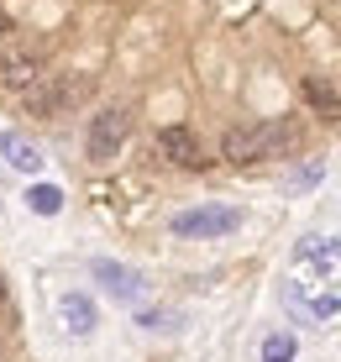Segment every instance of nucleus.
<instances>
[{"instance_id": "obj_13", "label": "nucleus", "mask_w": 341, "mask_h": 362, "mask_svg": "<svg viewBox=\"0 0 341 362\" xmlns=\"http://www.w3.org/2000/svg\"><path fill=\"white\" fill-rule=\"evenodd\" d=\"M142 326L168 336V331H179V326H184V315H179V310H142Z\"/></svg>"}, {"instance_id": "obj_5", "label": "nucleus", "mask_w": 341, "mask_h": 362, "mask_svg": "<svg viewBox=\"0 0 341 362\" xmlns=\"http://www.w3.org/2000/svg\"><path fill=\"white\" fill-rule=\"evenodd\" d=\"M242 226V210L236 205H195L173 216V236H226Z\"/></svg>"}, {"instance_id": "obj_11", "label": "nucleus", "mask_w": 341, "mask_h": 362, "mask_svg": "<svg viewBox=\"0 0 341 362\" xmlns=\"http://www.w3.org/2000/svg\"><path fill=\"white\" fill-rule=\"evenodd\" d=\"M27 205L37 210V216H58V210H63V189H58V184H32Z\"/></svg>"}, {"instance_id": "obj_7", "label": "nucleus", "mask_w": 341, "mask_h": 362, "mask_svg": "<svg viewBox=\"0 0 341 362\" xmlns=\"http://www.w3.org/2000/svg\"><path fill=\"white\" fill-rule=\"evenodd\" d=\"M158 158H168V163H179V168H200L205 163V153H200V142H195L189 127H163L158 132Z\"/></svg>"}, {"instance_id": "obj_15", "label": "nucleus", "mask_w": 341, "mask_h": 362, "mask_svg": "<svg viewBox=\"0 0 341 362\" xmlns=\"http://www.w3.org/2000/svg\"><path fill=\"white\" fill-rule=\"evenodd\" d=\"M0 305H6V279H0Z\"/></svg>"}, {"instance_id": "obj_14", "label": "nucleus", "mask_w": 341, "mask_h": 362, "mask_svg": "<svg viewBox=\"0 0 341 362\" xmlns=\"http://www.w3.org/2000/svg\"><path fill=\"white\" fill-rule=\"evenodd\" d=\"M11 32H16V21H11V11H6V6H0V42H6V37H11Z\"/></svg>"}, {"instance_id": "obj_12", "label": "nucleus", "mask_w": 341, "mask_h": 362, "mask_svg": "<svg viewBox=\"0 0 341 362\" xmlns=\"http://www.w3.org/2000/svg\"><path fill=\"white\" fill-rule=\"evenodd\" d=\"M294 352H299V341L289 331H273L268 341H262V362H294Z\"/></svg>"}, {"instance_id": "obj_9", "label": "nucleus", "mask_w": 341, "mask_h": 362, "mask_svg": "<svg viewBox=\"0 0 341 362\" xmlns=\"http://www.w3.org/2000/svg\"><path fill=\"white\" fill-rule=\"evenodd\" d=\"M0 153H6V163L21 168V173H37V168H42V147L27 142V136H16V132L0 136Z\"/></svg>"}, {"instance_id": "obj_1", "label": "nucleus", "mask_w": 341, "mask_h": 362, "mask_svg": "<svg viewBox=\"0 0 341 362\" xmlns=\"http://www.w3.org/2000/svg\"><path fill=\"white\" fill-rule=\"evenodd\" d=\"M299 142H305L299 121H252V127H231L221 136V158L226 163H258V158L294 153Z\"/></svg>"}, {"instance_id": "obj_10", "label": "nucleus", "mask_w": 341, "mask_h": 362, "mask_svg": "<svg viewBox=\"0 0 341 362\" xmlns=\"http://www.w3.org/2000/svg\"><path fill=\"white\" fill-rule=\"evenodd\" d=\"M305 100H310L315 110H320L325 121H341V95L320 79V74H310V79H305Z\"/></svg>"}, {"instance_id": "obj_8", "label": "nucleus", "mask_w": 341, "mask_h": 362, "mask_svg": "<svg viewBox=\"0 0 341 362\" xmlns=\"http://www.w3.org/2000/svg\"><path fill=\"white\" fill-rule=\"evenodd\" d=\"M58 320H63V331L90 336V331H95V305H90L84 294H63V299H58Z\"/></svg>"}, {"instance_id": "obj_3", "label": "nucleus", "mask_w": 341, "mask_h": 362, "mask_svg": "<svg viewBox=\"0 0 341 362\" xmlns=\"http://www.w3.org/2000/svg\"><path fill=\"white\" fill-rule=\"evenodd\" d=\"M126 136H132V110H126V105H105V110L90 121V136H84V147H90L95 163H110V158L121 153Z\"/></svg>"}, {"instance_id": "obj_2", "label": "nucleus", "mask_w": 341, "mask_h": 362, "mask_svg": "<svg viewBox=\"0 0 341 362\" xmlns=\"http://www.w3.org/2000/svg\"><path fill=\"white\" fill-rule=\"evenodd\" d=\"M90 95H95L90 74H42V79L21 95V105H27V116H63V110H74Z\"/></svg>"}, {"instance_id": "obj_4", "label": "nucleus", "mask_w": 341, "mask_h": 362, "mask_svg": "<svg viewBox=\"0 0 341 362\" xmlns=\"http://www.w3.org/2000/svg\"><path fill=\"white\" fill-rule=\"evenodd\" d=\"M47 74V53L42 47H32V42H11L6 53H0V84L6 90H16V95H27L37 79Z\"/></svg>"}, {"instance_id": "obj_6", "label": "nucleus", "mask_w": 341, "mask_h": 362, "mask_svg": "<svg viewBox=\"0 0 341 362\" xmlns=\"http://www.w3.org/2000/svg\"><path fill=\"white\" fill-rule=\"evenodd\" d=\"M95 279L105 284L110 299H121V305H137V299H147V279L137 268L126 263H110V257H95Z\"/></svg>"}]
</instances>
